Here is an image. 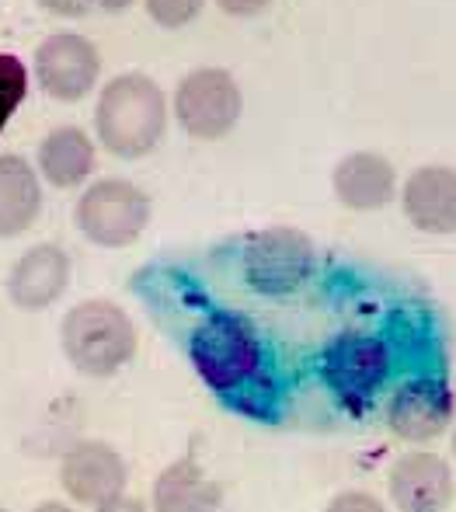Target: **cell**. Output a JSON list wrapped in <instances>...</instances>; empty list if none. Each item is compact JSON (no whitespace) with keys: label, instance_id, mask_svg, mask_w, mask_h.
Returning a JSON list of instances; mask_svg holds the SVG:
<instances>
[{"label":"cell","instance_id":"ba28073f","mask_svg":"<svg viewBox=\"0 0 456 512\" xmlns=\"http://www.w3.org/2000/svg\"><path fill=\"white\" fill-rule=\"evenodd\" d=\"M390 436L411 446L436 443L439 436L453 429L456 422V398L450 384L439 377H411L397 384L383 408Z\"/></svg>","mask_w":456,"mask_h":512},{"label":"cell","instance_id":"3957f363","mask_svg":"<svg viewBox=\"0 0 456 512\" xmlns=\"http://www.w3.org/2000/svg\"><path fill=\"white\" fill-rule=\"evenodd\" d=\"M60 345L67 363L77 373L105 380L133 363L140 335H136L133 317L115 304V300L91 297L63 314Z\"/></svg>","mask_w":456,"mask_h":512},{"label":"cell","instance_id":"5b68a950","mask_svg":"<svg viewBox=\"0 0 456 512\" xmlns=\"http://www.w3.org/2000/svg\"><path fill=\"white\" fill-rule=\"evenodd\" d=\"M150 196L129 178H98L81 192L74 209L77 230L105 251H122L143 237L150 223Z\"/></svg>","mask_w":456,"mask_h":512},{"label":"cell","instance_id":"cb8c5ba5","mask_svg":"<svg viewBox=\"0 0 456 512\" xmlns=\"http://www.w3.org/2000/svg\"><path fill=\"white\" fill-rule=\"evenodd\" d=\"M91 7H101V11H108V14H119V11H126V7H133V0H88Z\"/></svg>","mask_w":456,"mask_h":512},{"label":"cell","instance_id":"9a60e30c","mask_svg":"<svg viewBox=\"0 0 456 512\" xmlns=\"http://www.w3.org/2000/svg\"><path fill=\"white\" fill-rule=\"evenodd\" d=\"M223 492L195 457H178L150 485L154 512H216Z\"/></svg>","mask_w":456,"mask_h":512},{"label":"cell","instance_id":"4316f807","mask_svg":"<svg viewBox=\"0 0 456 512\" xmlns=\"http://www.w3.org/2000/svg\"><path fill=\"white\" fill-rule=\"evenodd\" d=\"M0 512H7V509H4V506H0Z\"/></svg>","mask_w":456,"mask_h":512},{"label":"cell","instance_id":"e0dca14e","mask_svg":"<svg viewBox=\"0 0 456 512\" xmlns=\"http://www.w3.org/2000/svg\"><path fill=\"white\" fill-rule=\"evenodd\" d=\"M39 171L53 189H77L94 171V140L81 126H56L39 143Z\"/></svg>","mask_w":456,"mask_h":512},{"label":"cell","instance_id":"ac0fdd59","mask_svg":"<svg viewBox=\"0 0 456 512\" xmlns=\"http://www.w3.org/2000/svg\"><path fill=\"white\" fill-rule=\"evenodd\" d=\"M28 95V70L14 53H0V133Z\"/></svg>","mask_w":456,"mask_h":512},{"label":"cell","instance_id":"484cf974","mask_svg":"<svg viewBox=\"0 0 456 512\" xmlns=\"http://www.w3.org/2000/svg\"><path fill=\"white\" fill-rule=\"evenodd\" d=\"M450 453H453V460H456V422H453V429H450Z\"/></svg>","mask_w":456,"mask_h":512},{"label":"cell","instance_id":"5bb4252c","mask_svg":"<svg viewBox=\"0 0 456 512\" xmlns=\"http://www.w3.org/2000/svg\"><path fill=\"white\" fill-rule=\"evenodd\" d=\"M331 189H335V199L345 209L373 213V209H383L397 196V171L383 154L356 150V154H345L335 164Z\"/></svg>","mask_w":456,"mask_h":512},{"label":"cell","instance_id":"4fadbf2b","mask_svg":"<svg viewBox=\"0 0 456 512\" xmlns=\"http://www.w3.org/2000/svg\"><path fill=\"white\" fill-rule=\"evenodd\" d=\"M401 209L411 227L422 234H456V168L425 164L411 171L401 189Z\"/></svg>","mask_w":456,"mask_h":512},{"label":"cell","instance_id":"d6986e66","mask_svg":"<svg viewBox=\"0 0 456 512\" xmlns=\"http://www.w3.org/2000/svg\"><path fill=\"white\" fill-rule=\"evenodd\" d=\"M147 4L150 21H157V28H185L188 21H195L206 7V0H143Z\"/></svg>","mask_w":456,"mask_h":512},{"label":"cell","instance_id":"8992f818","mask_svg":"<svg viewBox=\"0 0 456 512\" xmlns=\"http://www.w3.org/2000/svg\"><path fill=\"white\" fill-rule=\"evenodd\" d=\"M317 251L303 230L265 227L248 237L241 251V276L258 297H289L314 276Z\"/></svg>","mask_w":456,"mask_h":512},{"label":"cell","instance_id":"277c9868","mask_svg":"<svg viewBox=\"0 0 456 512\" xmlns=\"http://www.w3.org/2000/svg\"><path fill=\"white\" fill-rule=\"evenodd\" d=\"M394 373L387 338L373 331H342L321 352V380L345 411L359 415L376 401Z\"/></svg>","mask_w":456,"mask_h":512},{"label":"cell","instance_id":"2e32d148","mask_svg":"<svg viewBox=\"0 0 456 512\" xmlns=\"http://www.w3.org/2000/svg\"><path fill=\"white\" fill-rule=\"evenodd\" d=\"M39 171L18 154H0V237H18L39 220Z\"/></svg>","mask_w":456,"mask_h":512},{"label":"cell","instance_id":"d4e9b609","mask_svg":"<svg viewBox=\"0 0 456 512\" xmlns=\"http://www.w3.org/2000/svg\"><path fill=\"white\" fill-rule=\"evenodd\" d=\"M32 512H74V506H67V502H56V499H46V502H39Z\"/></svg>","mask_w":456,"mask_h":512},{"label":"cell","instance_id":"44dd1931","mask_svg":"<svg viewBox=\"0 0 456 512\" xmlns=\"http://www.w3.org/2000/svg\"><path fill=\"white\" fill-rule=\"evenodd\" d=\"M269 4L272 0H216V7L227 11L230 18H255V14H262Z\"/></svg>","mask_w":456,"mask_h":512},{"label":"cell","instance_id":"30bf717a","mask_svg":"<svg viewBox=\"0 0 456 512\" xmlns=\"http://www.w3.org/2000/svg\"><path fill=\"white\" fill-rule=\"evenodd\" d=\"M129 485V464L115 446L101 439H81L60 460V488L77 506H101Z\"/></svg>","mask_w":456,"mask_h":512},{"label":"cell","instance_id":"ffe728a7","mask_svg":"<svg viewBox=\"0 0 456 512\" xmlns=\"http://www.w3.org/2000/svg\"><path fill=\"white\" fill-rule=\"evenodd\" d=\"M324 512H390V509L387 502H380V495L366 492V488H345V492L331 495Z\"/></svg>","mask_w":456,"mask_h":512},{"label":"cell","instance_id":"7402d4cb","mask_svg":"<svg viewBox=\"0 0 456 512\" xmlns=\"http://www.w3.org/2000/svg\"><path fill=\"white\" fill-rule=\"evenodd\" d=\"M39 7H46L56 18H84L91 11L88 0H39Z\"/></svg>","mask_w":456,"mask_h":512},{"label":"cell","instance_id":"7c38bea8","mask_svg":"<svg viewBox=\"0 0 456 512\" xmlns=\"http://www.w3.org/2000/svg\"><path fill=\"white\" fill-rule=\"evenodd\" d=\"M70 255L60 244H35L7 272V300L18 310H46L67 293Z\"/></svg>","mask_w":456,"mask_h":512},{"label":"cell","instance_id":"6da1fadb","mask_svg":"<svg viewBox=\"0 0 456 512\" xmlns=\"http://www.w3.org/2000/svg\"><path fill=\"white\" fill-rule=\"evenodd\" d=\"M168 129V98L140 70L119 74L101 88L94 105V133L101 147L122 161L147 157Z\"/></svg>","mask_w":456,"mask_h":512},{"label":"cell","instance_id":"9c48e42d","mask_svg":"<svg viewBox=\"0 0 456 512\" xmlns=\"http://www.w3.org/2000/svg\"><path fill=\"white\" fill-rule=\"evenodd\" d=\"M101 77V56L91 39L77 32H56L35 49V81L56 102H81Z\"/></svg>","mask_w":456,"mask_h":512},{"label":"cell","instance_id":"603a6c76","mask_svg":"<svg viewBox=\"0 0 456 512\" xmlns=\"http://www.w3.org/2000/svg\"><path fill=\"white\" fill-rule=\"evenodd\" d=\"M91 512H154L147 506V502H140L136 495H115V499H108V502H101V506H94Z\"/></svg>","mask_w":456,"mask_h":512},{"label":"cell","instance_id":"7a4b0ae2","mask_svg":"<svg viewBox=\"0 0 456 512\" xmlns=\"http://www.w3.org/2000/svg\"><path fill=\"white\" fill-rule=\"evenodd\" d=\"M188 363L213 394H241L265 370L262 335L237 310H213L188 335Z\"/></svg>","mask_w":456,"mask_h":512},{"label":"cell","instance_id":"52a82bcc","mask_svg":"<svg viewBox=\"0 0 456 512\" xmlns=\"http://www.w3.org/2000/svg\"><path fill=\"white\" fill-rule=\"evenodd\" d=\"M171 112L192 140H223L241 122V84L223 67H199L178 81Z\"/></svg>","mask_w":456,"mask_h":512},{"label":"cell","instance_id":"8fae6325","mask_svg":"<svg viewBox=\"0 0 456 512\" xmlns=\"http://www.w3.org/2000/svg\"><path fill=\"white\" fill-rule=\"evenodd\" d=\"M453 495L450 460L432 450H404L387 467V499L397 512H446Z\"/></svg>","mask_w":456,"mask_h":512}]
</instances>
